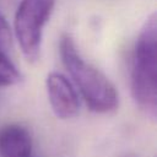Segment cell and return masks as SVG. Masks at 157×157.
I'll return each mask as SVG.
<instances>
[{
  "label": "cell",
  "instance_id": "7a4b0ae2",
  "mask_svg": "<svg viewBox=\"0 0 157 157\" xmlns=\"http://www.w3.org/2000/svg\"><path fill=\"white\" fill-rule=\"evenodd\" d=\"M131 94L148 118L157 115V16L152 12L137 36L131 66Z\"/></svg>",
  "mask_w": 157,
  "mask_h": 157
},
{
  "label": "cell",
  "instance_id": "ba28073f",
  "mask_svg": "<svg viewBox=\"0 0 157 157\" xmlns=\"http://www.w3.org/2000/svg\"><path fill=\"white\" fill-rule=\"evenodd\" d=\"M125 157H129V156H125Z\"/></svg>",
  "mask_w": 157,
  "mask_h": 157
},
{
  "label": "cell",
  "instance_id": "5b68a950",
  "mask_svg": "<svg viewBox=\"0 0 157 157\" xmlns=\"http://www.w3.org/2000/svg\"><path fill=\"white\" fill-rule=\"evenodd\" d=\"M32 137L21 124H6L0 128V157H31Z\"/></svg>",
  "mask_w": 157,
  "mask_h": 157
},
{
  "label": "cell",
  "instance_id": "3957f363",
  "mask_svg": "<svg viewBox=\"0 0 157 157\" xmlns=\"http://www.w3.org/2000/svg\"><path fill=\"white\" fill-rule=\"evenodd\" d=\"M55 0H21L13 20V31L20 49L29 63L38 61L44 27L48 23Z\"/></svg>",
  "mask_w": 157,
  "mask_h": 157
},
{
  "label": "cell",
  "instance_id": "8992f818",
  "mask_svg": "<svg viewBox=\"0 0 157 157\" xmlns=\"http://www.w3.org/2000/svg\"><path fill=\"white\" fill-rule=\"evenodd\" d=\"M22 75L16 65L10 60L6 52L0 50V86L7 87L20 83Z\"/></svg>",
  "mask_w": 157,
  "mask_h": 157
},
{
  "label": "cell",
  "instance_id": "6da1fadb",
  "mask_svg": "<svg viewBox=\"0 0 157 157\" xmlns=\"http://www.w3.org/2000/svg\"><path fill=\"white\" fill-rule=\"evenodd\" d=\"M61 61L78 88L90 110L99 114L114 112L119 105V96L112 81L94 65L86 61L74 39L64 34L59 43Z\"/></svg>",
  "mask_w": 157,
  "mask_h": 157
},
{
  "label": "cell",
  "instance_id": "52a82bcc",
  "mask_svg": "<svg viewBox=\"0 0 157 157\" xmlns=\"http://www.w3.org/2000/svg\"><path fill=\"white\" fill-rule=\"evenodd\" d=\"M12 36H11V28L6 21V18L0 13V50L7 52L11 47Z\"/></svg>",
  "mask_w": 157,
  "mask_h": 157
},
{
  "label": "cell",
  "instance_id": "277c9868",
  "mask_svg": "<svg viewBox=\"0 0 157 157\" xmlns=\"http://www.w3.org/2000/svg\"><path fill=\"white\" fill-rule=\"evenodd\" d=\"M48 101L55 117L63 120L71 119L80 110V101L74 85L58 71H52L45 78Z\"/></svg>",
  "mask_w": 157,
  "mask_h": 157
}]
</instances>
